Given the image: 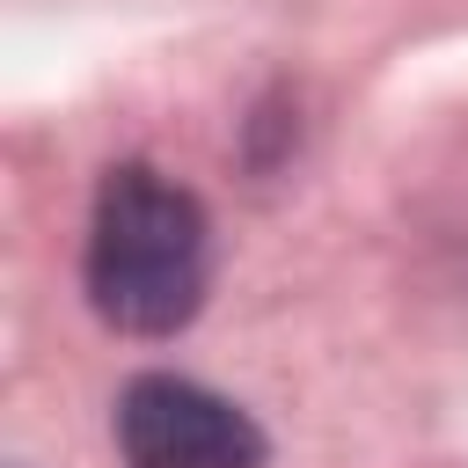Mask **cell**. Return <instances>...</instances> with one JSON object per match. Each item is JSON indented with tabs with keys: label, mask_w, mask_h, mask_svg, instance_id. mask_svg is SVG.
<instances>
[{
	"label": "cell",
	"mask_w": 468,
	"mask_h": 468,
	"mask_svg": "<svg viewBox=\"0 0 468 468\" xmlns=\"http://www.w3.org/2000/svg\"><path fill=\"white\" fill-rule=\"evenodd\" d=\"M212 271L205 205L161 168H110L88 219V300L124 336H168L197 314Z\"/></svg>",
	"instance_id": "1"
},
{
	"label": "cell",
	"mask_w": 468,
	"mask_h": 468,
	"mask_svg": "<svg viewBox=\"0 0 468 468\" xmlns=\"http://www.w3.org/2000/svg\"><path fill=\"white\" fill-rule=\"evenodd\" d=\"M117 446L124 468H263V431L249 410L176 373H139L124 388Z\"/></svg>",
	"instance_id": "2"
}]
</instances>
